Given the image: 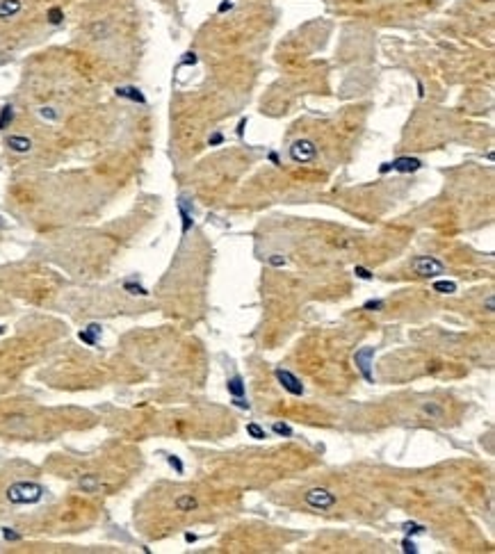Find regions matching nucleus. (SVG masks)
Here are the masks:
<instances>
[{
	"instance_id": "obj_1",
	"label": "nucleus",
	"mask_w": 495,
	"mask_h": 554,
	"mask_svg": "<svg viewBox=\"0 0 495 554\" xmlns=\"http://www.w3.org/2000/svg\"><path fill=\"white\" fill-rule=\"evenodd\" d=\"M44 486L32 484V481H18L7 488V500L12 504H34L44 497Z\"/></svg>"
},
{
	"instance_id": "obj_2",
	"label": "nucleus",
	"mask_w": 495,
	"mask_h": 554,
	"mask_svg": "<svg viewBox=\"0 0 495 554\" xmlns=\"http://www.w3.org/2000/svg\"><path fill=\"white\" fill-rule=\"evenodd\" d=\"M411 265H413V271H415L418 276H425V278L438 276V274L445 271V265H443L441 260L431 258V255H418Z\"/></svg>"
},
{
	"instance_id": "obj_3",
	"label": "nucleus",
	"mask_w": 495,
	"mask_h": 554,
	"mask_svg": "<svg viewBox=\"0 0 495 554\" xmlns=\"http://www.w3.org/2000/svg\"><path fill=\"white\" fill-rule=\"evenodd\" d=\"M290 157H292V162H299V165L313 162L317 157V146L310 139H297L290 146Z\"/></svg>"
},
{
	"instance_id": "obj_4",
	"label": "nucleus",
	"mask_w": 495,
	"mask_h": 554,
	"mask_svg": "<svg viewBox=\"0 0 495 554\" xmlns=\"http://www.w3.org/2000/svg\"><path fill=\"white\" fill-rule=\"evenodd\" d=\"M306 502H308V506H313V509L326 511V509H331L338 500H336V495L331 493V490H326V488H310V490L306 493Z\"/></svg>"
},
{
	"instance_id": "obj_5",
	"label": "nucleus",
	"mask_w": 495,
	"mask_h": 554,
	"mask_svg": "<svg viewBox=\"0 0 495 554\" xmlns=\"http://www.w3.org/2000/svg\"><path fill=\"white\" fill-rule=\"evenodd\" d=\"M372 358H375V347H363L354 356V363H356L358 372L363 374V379L368 383H375V376H372V369H370L372 367Z\"/></svg>"
},
{
	"instance_id": "obj_6",
	"label": "nucleus",
	"mask_w": 495,
	"mask_h": 554,
	"mask_svg": "<svg viewBox=\"0 0 495 554\" xmlns=\"http://www.w3.org/2000/svg\"><path fill=\"white\" fill-rule=\"evenodd\" d=\"M276 379H278V383H281V386L290 392V395H294V397L304 395V383H301L299 379L292 374V372H288V369H276Z\"/></svg>"
},
{
	"instance_id": "obj_7",
	"label": "nucleus",
	"mask_w": 495,
	"mask_h": 554,
	"mask_svg": "<svg viewBox=\"0 0 495 554\" xmlns=\"http://www.w3.org/2000/svg\"><path fill=\"white\" fill-rule=\"evenodd\" d=\"M23 0H0V21H12L23 12Z\"/></svg>"
},
{
	"instance_id": "obj_8",
	"label": "nucleus",
	"mask_w": 495,
	"mask_h": 554,
	"mask_svg": "<svg viewBox=\"0 0 495 554\" xmlns=\"http://www.w3.org/2000/svg\"><path fill=\"white\" fill-rule=\"evenodd\" d=\"M390 167L399 173H411V171H418V169L422 167V162L418 160V157H397V160L390 162Z\"/></svg>"
},
{
	"instance_id": "obj_9",
	"label": "nucleus",
	"mask_w": 495,
	"mask_h": 554,
	"mask_svg": "<svg viewBox=\"0 0 495 554\" xmlns=\"http://www.w3.org/2000/svg\"><path fill=\"white\" fill-rule=\"evenodd\" d=\"M7 146L12 151H16V153H28L32 149V142L23 135H12V137H7Z\"/></svg>"
},
{
	"instance_id": "obj_10",
	"label": "nucleus",
	"mask_w": 495,
	"mask_h": 554,
	"mask_svg": "<svg viewBox=\"0 0 495 554\" xmlns=\"http://www.w3.org/2000/svg\"><path fill=\"white\" fill-rule=\"evenodd\" d=\"M196 506H199V502H196L192 495H180L178 500H176V509L178 511H194Z\"/></svg>"
},
{
	"instance_id": "obj_11",
	"label": "nucleus",
	"mask_w": 495,
	"mask_h": 554,
	"mask_svg": "<svg viewBox=\"0 0 495 554\" xmlns=\"http://www.w3.org/2000/svg\"><path fill=\"white\" fill-rule=\"evenodd\" d=\"M228 392H231L233 397H244V383H242L240 376H233L231 381H228Z\"/></svg>"
},
{
	"instance_id": "obj_12",
	"label": "nucleus",
	"mask_w": 495,
	"mask_h": 554,
	"mask_svg": "<svg viewBox=\"0 0 495 554\" xmlns=\"http://www.w3.org/2000/svg\"><path fill=\"white\" fill-rule=\"evenodd\" d=\"M117 94L123 98H130V101H137V103H144V96L139 94V89H135V87H121V89H117Z\"/></svg>"
},
{
	"instance_id": "obj_13",
	"label": "nucleus",
	"mask_w": 495,
	"mask_h": 554,
	"mask_svg": "<svg viewBox=\"0 0 495 554\" xmlns=\"http://www.w3.org/2000/svg\"><path fill=\"white\" fill-rule=\"evenodd\" d=\"M12 119H14V107H12V105H5V107L0 110V130H5V128L12 123Z\"/></svg>"
},
{
	"instance_id": "obj_14",
	"label": "nucleus",
	"mask_w": 495,
	"mask_h": 554,
	"mask_svg": "<svg viewBox=\"0 0 495 554\" xmlns=\"http://www.w3.org/2000/svg\"><path fill=\"white\" fill-rule=\"evenodd\" d=\"M434 290L441 294H452V292H457V283L454 281H436Z\"/></svg>"
},
{
	"instance_id": "obj_15",
	"label": "nucleus",
	"mask_w": 495,
	"mask_h": 554,
	"mask_svg": "<svg viewBox=\"0 0 495 554\" xmlns=\"http://www.w3.org/2000/svg\"><path fill=\"white\" fill-rule=\"evenodd\" d=\"M247 434L251 436V438H256V440H265V438H267L265 429H260L256 422H249V424H247Z\"/></svg>"
},
{
	"instance_id": "obj_16",
	"label": "nucleus",
	"mask_w": 495,
	"mask_h": 554,
	"mask_svg": "<svg viewBox=\"0 0 495 554\" xmlns=\"http://www.w3.org/2000/svg\"><path fill=\"white\" fill-rule=\"evenodd\" d=\"M62 21H64V12H62L60 7L48 9V23H51V25H60Z\"/></svg>"
},
{
	"instance_id": "obj_17",
	"label": "nucleus",
	"mask_w": 495,
	"mask_h": 554,
	"mask_svg": "<svg viewBox=\"0 0 495 554\" xmlns=\"http://www.w3.org/2000/svg\"><path fill=\"white\" fill-rule=\"evenodd\" d=\"M80 486H83L85 490H96V488H98V479L94 477V474H87V477L80 481Z\"/></svg>"
},
{
	"instance_id": "obj_18",
	"label": "nucleus",
	"mask_w": 495,
	"mask_h": 554,
	"mask_svg": "<svg viewBox=\"0 0 495 554\" xmlns=\"http://www.w3.org/2000/svg\"><path fill=\"white\" fill-rule=\"evenodd\" d=\"M274 434H278V436H292V427H288V424H283V422H274Z\"/></svg>"
},
{
	"instance_id": "obj_19",
	"label": "nucleus",
	"mask_w": 495,
	"mask_h": 554,
	"mask_svg": "<svg viewBox=\"0 0 495 554\" xmlns=\"http://www.w3.org/2000/svg\"><path fill=\"white\" fill-rule=\"evenodd\" d=\"M180 215H183V233H188L189 226H192V217H189V212L185 210V205H183V203H180Z\"/></svg>"
},
{
	"instance_id": "obj_20",
	"label": "nucleus",
	"mask_w": 495,
	"mask_h": 554,
	"mask_svg": "<svg viewBox=\"0 0 495 554\" xmlns=\"http://www.w3.org/2000/svg\"><path fill=\"white\" fill-rule=\"evenodd\" d=\"M39 117H44V119H48V121H57V112H55L53 107H41V110H39Z\"/></svg>"
},
{
	"instance_id": "obj_21",
	"label": "nucleus",
	"mask_w": 495,
	"mask_h": 554,
	"mask_svg": "<svg viewBox=\"0 0 495 554\" xmlns=\"http://www.w3.org/2000/svg\"><path fill=\"white\" fill-rule=\"evenodd\" d=\"M402 529H404L406 534H422L425 532V527H422V524H415V522H406Z\"/></svg>"
},
{
	"instance_id": "obj_22",
	"label": "nucleus",
	"mask_w": 495,
	"mask_h": 554,
	"mask_svg": "<svg viewBox=\"0 0 495 554\" xmlns=\"http://www.w3.org/2000/svg\"><path fill=\"white\" fill-rule=\"evenodd\" d=\"M167 461H169V465H171V468L178 472V474H183V470H185V468H183V461H180L178 456H167Z\"/></svg>"
},
{
	"instance_id": "obj_23",
	"label": "nucleus",
	"mask_w": 495,
	"mask_h": 554,
	"mask_svg": "<svg viewBox=\"0 0 495 554\" xmlns=\"http://www.w3.org/2000/svg\"><path fill=\"white\" fill-rule=\"evenodd\" d=\"M80 340L87 342V345H96V336H94L91 331H83V333H80Z\"/></svg>"
},
{
	"instance_id": "obj_24",
	"label": "nucleus",
	"mask_w": 495,
	"mask_h": 554,
	"mask_svg": "<svg viewBox=\"0 0 495 554\" xmlns=\"http://www.w3.org/2000/svg\"><path fill=\"white\" fill-rule=\"evenodd\" d=\"M402 550H404L406 554H415V552H418L415 543H413V540H409V538H404V543H402Z\"/></svg>"
},
{
	"instance_id": "obj_25",
	"label": "nucleus",
	"mask_w": 495,
	"mask_h": 554,
	"mask_svg": "<svg viewBox=\"0 0 495 554\" xmlns=\"http://www.w3.org/2000/svg\"><path fill=\"white\" fill-rule=\"evenodd\" d=\"M354 274H356L358 278H363V281H370V278H372L370 269H365V267H356V269H354Z\"/></svg>"
},
{
	"instance_id": "obj_26",
	"label": "nucleus",
	"mask_w": 495,
	"mask_h": 554,
	"mask_svg": "<svg viewBox=\"0 0 495 554\" xmlns=\"http://www.w3.org/2000/svg\"><path fill=\"white\" fill-rule=\"evenodd\" d=\"M126 290H130L133 294H149L146 290H144L142 285H135V283H126Z\"/></svg>"
},
{
	"instance_id": "obj_27",
	"label": "nucleus",
	"mask_w": 495,
	"mask_h": 554,
	"mask_svg": "<svg viewBox=\"0 0 495 554\" xmlns=\"http://www.w3.org/2000/svg\"><path fill=\"white\" fill-rule=\"evenodd\" d=\"M2 536H5V538H7V540H18V538H21V534L12 532V529H9V527H5V529H2Z\"/></svg>"
},
{
	"instance_id": "obj_28",
	"label": "nucleus",
	"mask_w": 495,
	"mask_h": 554,
	"mask_svg": "<svg viewBox=\"0 0 495 554\" xmlns=\"http://www.w3.org/2000/svg\"><path fill=\"white\" fill-rule=\"evenodd\" d=\"M363 308H365V310H381V308H383V301H368V303H365Z\"/></svg>"
},
{
	"instance_id": "obj_29",
	"label": "nucleus",
	"mask_w": 495,
	"mask_h": 554,
	"mask_svg": "<svg viewBox=\"0 0 495 554\" xmlns=\"http://www.w3.org/2000/svg\"><path fill=\"white\" fill-rule=\"evenodd\" d=\"M270 262H272V265H276V267H278V265H285V258H281V255H278V253H274V255H272V258H270Z\"/></svg>"
},
{
	"instance_id": "obj_30",
	"label": "nucleus",
	"mask_w": 495,
	"mask_h": 554,
	"mask_svg": "<svg viewBox=\"0 0 495 554\" xmlns=\"http://www.w3.org/2000/svg\"><path fill=\"white\" fill-rule=\"evenodd\" d=\"M183 64H196V55H194V52H188V57L183 60Z\"/></svg>"
},
{
	"instance_id": "obj_31",
	"label": "nucleus",
	"mask_w": 495,
	"mask_h": 554,
	"mask_svg": "<svg viewBox=\"0 0 495 554\" xmlns=\"http://www.w3.org/2000/svg\"><path fill=\"white\" fill-rule=\"evenodd\" d=\"M222 139H224V137H222V135L217 133V135H212V137H210V144H222Z\"/></svg>"
},
{
	"instance_id": "obj_32",
	"label": "nucleus",
	"mask_w": 495,
	"mask_h": 554,
	"mask_svg": "<svg viewBox=\"0 0 495 554\" xmlns=\"http://www.w3.org/2000/svg\"><path fill=\"white\" fill-rule=\"evenodd\" d=\"M233 7V2H222L219 5V12H226V9H231Z\"/></svg>"
},
{
	"instance_id": "obj_33",
	"label": "nucleus",
	"mask_w": 495,
	"mask_h": 554,
	"mask_svg": "<svg viewBox=\"0 0 495 554\" xmlns=\"http://www.w3.org/2000/svg\"><path fill=\"white\" fill-rule=\"evenodd\" d=\"M185 540H188V543H194V540H196V534H185Z\"/></svg>"
},
{
	"instance_id": "obj_34",
	"label": "nucleus",
	"mask_w": 495,
	"mask_h": 554,
	"mask_svg": "<svg viewBox=\"0 0 495 554\" xmlns=\"http://www.w3.org/2000/svg\"><path fill=\"white\" fill-rule=\"evenodd\" d=\"M393 167H390V162H386V165H381V173H386V171H390Z\"/></svg>"
},
{
	"instance_id": "obj_35",
	"label": "nucleus",
	"mask_w": 495,
	"mask_h": 554,
	"mask_svg": "<svg viewBox=\"0 0 495 554\" xmlns=\"http://www.w3.org/2000/svg\"><path fill=\"white\" fill-rule=\"evenodd\" d=\"M270 160L274 162V165H278V155H276V153H270Z\"/></svg>"
},
{
	"instance_id": "obj_36",
	"label": "nucleus",
	"mask_w": 495,
	"mask_h": 554,
	"mask_svg": "<svg viewBox=\"0 0 495 554\" xmlns=\"http://www.w3.org/2000/svg\"><path fill=\"white\" fill-rule=\"evenodd\" d=\"M0 333H2V329H0Z\"/></svg>"
},
{
	"instance_id": "obj_37",
	"label": "nucleus",
	"mask_w": 495,
	"mask_h": 554,
	"mask_svg": "<svg viewBox=\"0 0 495 554\" xmlns=\"http://www.w3.org/2000/svg\"><path fill=\"white\" fill-rule=\"evenodd\" d=\"M0 226H2V221H0Z\"/></svg>"
}]
</instances>
